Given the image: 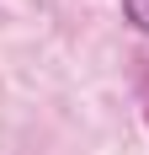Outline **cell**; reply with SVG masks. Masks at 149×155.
Instances as JSON below:
<instances>
[{
	"label": "cell",
	"mask_w": 149,
	"mask_h": 155,
	"mask_svg": "<svg viewBox=\"0 0 149 155\" xmlns=\"http://www.w3.org/2000/svg\"><path fill=\"white\" fill-rule=\"evenodd\" d=\"M122 16H128L138 32H149V0H122Z\"/></svg>",
	"instance_id": "cell-1"
}]
</instances>
